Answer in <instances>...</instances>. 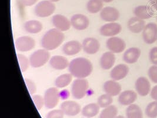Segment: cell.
<instances>
[{"mask_svg":"<svg viewBox=\"0 0 157 118\" xmlns=\"http://www.w3.org/2000/svg\"><path fill=\"white\" fill-rule=\"evenodd\" d=\"M106 45L109 51L114 54H119L123 52L126 48V44L121 38L113 36L108 38Z\"/></svg>","mask_w":157,"mask_h":118,"instance_id":"cell-9","label":"cell"},{"mask_svg":"<svg viewBox=\"0 0 157 118\" xmlns=\"http://www.w3.org/2000/svg\"><path fill=\"white\" fill-rule=\"evenodd\" d=\"M32 99L37 110L40 111L41 109L43 106L44 105V97L40 95H33L32 97Z\"/></svg>","mask_w":157,"mask_h":118,"instance_id":"cell-35","label":"cell"},{"mask_svg":"<svg viewBox=\"0 0 157 118\" xmlns=\"http://www.w3.org/2000/svg\"><path fill=\"white\" fill-rule=\"evenodd\" d=\"M86 118V117H85V118Z\"/></svg>","mask_w":157,"mask_h":118,"instance_id":"cell-47","label":"cell"},{"mask_svg":"<svg viewBox=\"0 0 157 118\" xmlns=\"http://www.w3.org/2000/svg\"><path fill=\"white\" fill-rule=\"evenodd\" d=\"M50 64L54 70H63L68 67L70 63L63 56L55 55L50 58Z\"/></svg>","mask_w":157,"mask_h":118,"instance_id":"cell-20","label":"cell"},{"mask_svg":"<svg viewBox=\"0 0 157 118\" xmlns=\"http://www.w3.org/2000/svg\"><path fill=\"white\" fill-rule=\"evenodd\" d=\"M137 98V94L133 90H125L121 92L118 97V102L124 106L133 104Z\"/></svg>","mask_w":157,"mask_h":118,"instance_id":"cell-21","label":"cell"},{"mask_svg":"<svg viewBox=\"0 0 157 118\" xmlns=\"http://www.w3.org/2000/svg\"><path fill=\"white\" fill-rule=\"evenodd\" d=\"M124 118V116H121V115H119V116H117V118Z\"/></svg>","mask_w":157,"mask_h":118,"instance_id":"cell-46","label":"cell"},{"mask_svg":"<svg viewBox=\"0 0 157 118\" xmlns=\"http://www.w3.org/2000/svg\"><path fill=\"white\" fill-rule=\"evenodd\" d=\"M52 22L55 28L62 32L69 30L71 26V21L61 14L54 15L52 18Z\"/></svg>","mask_w":157,"mask_h":118,"instance_id":"cell-13","label":"cell"},{"mask_svg":"<svg viewBox=\"0 0 157 118\" xmlns=\"http://www.w3.org/2000/svg\"><path fill=\"white\" fill-rule=\"evenodd\" d=\"M15 45L17 49L20 52H28L35 47L36 41L31 36H22L15 40Z\"/></svg>","mask_w":157,"mask_h":118,"instance_id":"cell-7","label":"cell"},{"mask_svg":"<svg viewBox=\"0 0 157 118\" xmlns=\"http://www.w3.org/2000/svg\"><path fill=\"white\" fill-rule=\"evenodd\" d=\"M148 74L151 81L154 83H157V65L151 67Z\"/></svg>","mask_w":157,"mask_h":118,"instance_id":"cell-38","label":"cell"},{"mask_svg":"<svg viewBox=\"0 0 157 118\" xmlns=\"http://www.w3.org/2000/svg\"><path fill=\"white\" fill-rule=\"evenodd\" d=\"M60 109L64 112V115L74 116L78 115L81 111V106L76 102L72 101H65L60 106Z\"/></svg>","mask_w":157,"mask_h":118,"instance_id":"cell-11","label":"cell"},{"mask_svg":"<svg viewBox=\"0 0 157 118\" xmlns=\"http://www.w3.org/2000/svg\"><path fill=\"white\" fill-rule=\"evenodd\" d=\"M71 25L77 30L83 31L87 29L90 25L89 18L83 14L74 15L71 18Z\"/></svg>","mask_w":157,"mask_h":118,"instance_id":"cell-14","label":"cell"},{"mask_svg":"<svg viewBox=\"0 0 157 118\" xmlns=\"http://www.w3.org/2000/svg\"><path fill=\"white\" fill-rule=\"evenodd\" d=\"M128 67L125 64H119L115 66L110 72V77L113 80L120 81L127 76Z\"/></svg>","mask_w":157,"mask_h":118,"instance_id":"cell-17","label":"cell"},{"mask_svg":"<svg viewBox=\"0 0 157 118\" xmlns=\"http://www.w3.org/2000/svg\"><path fill=\"white\" fill-rule=\"evenodd\" d=\"M136 89L137 93L141 97L147 96L151 90V84L145 77H140L136 81Z\"/></svg>","mask_w":157,"mask_h":118,"instance_id":"cell-16","label":"cell"},{"mask_svg":"<svg viewBox=\"0 0 157 118\" xmlns=\"http://www.w3.org/2000/svg\"><path fill=\"white\" fill-rule=\"evenodd\" d=\"M115 63V56L111 51L104 53L100 59V65L104 70H109L113 68Z\"/></svg>","mask_w":157,"mask_h":118,"instance_id":"cell-23","label":"cell"},{"mask_svg":"<svg viewBox=\"0 0 157 118\" xmlns=\"http://www.w3.org/2000/svg\"><path fill=\"white\" fill-rule=\"evenodd\" d=\"M103 89L105 93L111 96L115 97L121 93V86L114 80H109L104 83Z\"/></svg>","mask_w":157,"mask_h":118,"instance_id":"cell-19","label":"cell"},{"mask_svg":"<svg viewBox=\"0 0 157 118\" xmlns=\"http://www.w3.org/2000/svg\"><path fill=\"white\" fill-rule=\"evenodd\" d=\"M100 107L97 104L91 103L86 105L81 111L83 116L86 118H92L97 116L99 111Z\"/></svg>","mask_w":157,"mask_h":118,"instance_id":"cell-27","label":"cell"},{"mask_svg":"<svg viewBox=\"0 0 157 118\" xmlns=\"http://www.w3.org/2000/svg\"><path fill=\"white\" fill-rule=\"evenodd\" d=\"M134 14L137 18L144 20L153 17L154 12L150 6H140L134 9Z\"/></svg>","mask_w":157,"mask_h":118,"instance_id":"cell-25","label":"cell"},{"mask_svg":"<svg viewBox=\"0 0 157 118\" xmlns=\"http://www.w3.org/2000/svg\"><path fill=\"white\" fill-rule=\"evenodd\" d=\"M29 59L30 65L33 68H40L50 60V52L45 49H38L31 54Z\"/></svg>","mask_w":157,"mask_h":118,"instance_id":"cell-3","label":"cell"},{"mask_svg":"<svg viewBox=\"0 0 157 118\" xmlns=\"http://www.w3.org/2000/svg\"><path fill=\"white\" fill-rule=\"evenodd\" d=\"M56 5L50 0L40 1L36 5L34 12L36 15L40 18H46L51 16L56 10Z\"/></svg>","mask_w":157,"mask_h":118,"instance_id":"cell-5","label":"cell"},{"mask_svg":"<svg viewBox=\"0 0 157 118\" xmlns=\"http://www.w3.org/2000/svg\"><path fill=\"white\" fill-rule=\"evenodd\" d=\"M149 58L151 63L157 65V47H154L150 50Z\"/></svg>","mask_w":157,"mask_h":118,"instance_id":"cell-39","label":"cell"},{"mask_svg":"<svg viewBox=\"0 0 157 118\" xmlns=\"http://www.w3.org/2000/svg\"><path fill=\"white\" fill-rule=\"evenodd\" d=\"M122 31L121 25L117 22H108L103 25L100 29V34L104 36L113 37L120 34Z\"/></svg>","mask_w":157,"mask_h":118,"instance_id":"cell-10","label":"cell"},{"mask_svg":"<svg viewBox=\"0 0 157 118\" xmlns=\"http://www.w3.org/2000/svg\"><path fill=\"white\" fill-rule=\"evenodd\" d=\"M102 0H89L86 4L87 11L91 14H96L101 12L103 9Z\"/></svg>","mask_w":157,"mask_h":118,"instance_id":"cell-28","label":"cell"},{"mask_svg":"<svg viewBox=\"0 0 157 118\" xmlns=\"http://www.w3.org/2000/svg\"><path fill=\"white\" fill-rule=\"evenodd\" d=\"M127 25L129 30L131 32L135 34H138L144 30L145 27V22L136 17H132L129 20Z\"/></svg>","mask_w":157,"mask_h":118,"instance_id":"cell-24","label":"cell"},{"mask_svg":"<svg viewBox=\"0 0 157 118\" xmlns=\"http://www.w3.org/2000/svg\"><path fill=\"white\" fill-rule=\"evenodd\" d=\"M151 6L157 11V0H150Z\"/></svg>","mask_w":157,"mask_h":118,"instance_id":"cell-43","label":"cell"},{"mask_svg":"<svg viewBox=\"0 0 157 118\" xmlns=\"http://www.w3.org/2000/svg\"><path fill=\"white\" fill-rule=\"evenodd\" d=\"M114 0H102L103 2H106V3H109V2H111L112 1H113Z\"/></svg>","mask_w":157,"mask_h":118,"instance_id":"cell-44","label":"cell"},{"mask_svg":"<svg viewBox=\"0 0 157 118\" xmlns=\"http://www.w3.org/2000/svg\"><path fill=\"white\" fill-rule=\"evenodd\" d=\"M126 116L127 118H143V111L138 105H130L126 109Z\"/></svg>","mask_w":157,"mask_h":118,"instance_id":"cell-30","label":"cell"},{"mask_svg":"<svg viewBox=\"0 0 157 118\" xmlns=\"http://www.w3.org/2000/svg\"><path fill=\"white\" fill-rule=\"evenodd\" d=\"M20 1L24 7H31L34 5L38 0H20Z\"/></svg>","mask_w":157,"mask_h":118,"instance_id":"cell-41","label":"cell"},{"mask_svg":"<svg viewBox=\"0 0 157 118\" xmlns=\"http://www.w3.org/2000/svg\"><path fill=\"white\" fill-rule=\"evenodd\" d=\"M64 113L60 109H54L49 112L46 116V118H64Z\"/></svg>","mask_w":157,"mask_h":118,"instance_id":"cell-37","label":"cell"},{"mask_svg":"<svg viewBox=\"0 0 157 118\" xmlns=\"http://www.w3.org/2000/svg\"><path fill=\"white\" fill-rule=\"evenodd\" d=\"M119 11L114 7H106L100 12L101 18L107 22H114L120 18Z\"/></svg>","mask_w":157,"mask_h":118,"instance_id":"cell-12","label":"cell"},{"mask_svg":"<svg viewBox=\"0 0 157 118\" xmlns=\"http://www.w3.org/2000/svg\"><path fill=\"white\" fill-rule=\"evenodd\" d=\"M141 54V50L136 47L128 49L124 54L123 59L127 63L132 64L136 63Z\"/></svg>","mask_w":157,"mask_h":118,"instance_id":"cell-22","label":"cell"},{"mask_svg":"<svg viewBox=\"0 0 157 118\" xmlns=\"http://www.w3.org/2000/svg\"><path fill=\"white\" fill-rule=\"evenodd\" d=\"M51 1H52V2H58V1H59L60 0H50Z\"/></svg>","mask_w":157,"mask_h":118,"instance_id":"cell-45","label":"cell"},{"mask_svg":"<svg viewBox=\"0 0 157 118\" xmlns=\"http://www.w3.org/2000/svg\"><path fill=\"white\" fill-rule=\"evenodd\" d=\"M143 40L147 44H152L157 40V25L154 22L145 25L143 32Z\"/></svg>","mask_w":157,"mask_h":118,"instance_id":"cell-8","label":"cell"},{"mask_svg":"<svg viewBox=\"0 0 157 118\" xmlns=\"http://www.w3.org/2000/svg\"><path fill=\"white\" fill-rule=\"evenodd\" d=\"M88 89L89 82L86 78H77L72 85V95L76 99H81L86 97Z\"/></svg>","mask_w":157,"mask_h":118,"instance_id":"cell-4","label":"cell"},{"mask_svg":"<svg viewBox=\"0 0 157 118\" xmlns=\"http://www.w3.org/2000/svg\"><path fill=\"white\" fill-rule=\"evenodd\" d=\"M24 81L26 84V86H27V88L29 90V94L31 95H34L36 91V88L35 83L31 79H29V78H25Z\"/></svg>","mask_w":157,"mask_h":118,"instance_id":"cell-36","label":"cell"},{"mask_svg":"<svg viewBox=\"0 0 157 118\" xmlns=\"http://www.w3.org/2000/svg\"><path fill=\"white\" fill-rule=\"evenodd\" d=\"M113 102V97L105 93L101 95L100 97L98 98L97 104L99 105L100 108H105L108 106L111 105Z\"/></svg>","mask_w":157,"mask_h":118,"instance_id":"cell-32","label":"cell"},{"mask_svg":"<svg viewBox=\"0 0 157 118\" xmlns=\"http://www.w3.org/2000/svg\"><path fill=\"white\" fill-rule=\"evenodd\" d=\"M82 49V44L78 41H70L63 47V51L66 55L72 56L78 54Z\"/></svg>","mask_w":157,"mask_h":118,"instance_id":"cell-18","label":"cell"},{"mask_svg":"<svg viewBox=\"0 0 157 118\" xmlns=\"http://www.w3.org/2000/svg\"><path fill=\"white\" fill-rule=\"evenodd\" d=\"M65 35L64 33L57 29L52 28L48 30L41 39V46L47 51H52L58 48L64 42Z\"/></svg>","mask_w":157,"mask_h":118,"instance_id":"cell-2","label":"cell"},{"mask_svg":"<svg viewBox=\"0 0 157 118\" xmlns=\"http://www.w3.org/2000/svg\"><path fill=\"white\" fill-rule=\"evenodd\" d=\"M151 97L153 99L157 101V85L155 86L151 90Z\"/></svg>","mask_w":157,"mask_h":118,"instance_id":"cell-42","label":"cell"},{"mask_svg":"<svg viewBox=\"0 0 157 118\" xmlns=\"http://www.w3.org/2000/svg\"><path fill=\"white\" fill-rule=\"evenodd\" d=\"M70 73L77 78H86L93 72V65L88 59L79 57L72 59L68 66Z\"/></svg>","mask_w":157,"mask_h":118,"instance_id":"cell-1","label":"cell"},{"mask_svg":"<svg viewBox=\"0 0 157 118\" xmlns=\"http://www.w3.org/2000/svg\"><path fill=\"white\" fill-rule=\"evenodd\" d=\"M44 105L47 109H53L57 106L59 99V92L56 87H52L47 89L44 96Z\"/></svg>","mask_w":157,"mask_h":118,"instance_id":"cell-6","label":"cell"},{"mask_svg":"<svg viewBox=\"0 0 157 118\" xmlns=\"http://www.w3.org/2000/svg\"><path fill=\"white\" fill-rule=\"evenodd\" d=\"M72 75L70 74H64L57 77L55 81V85L57 88H64L68 86L72 80Z\"/></svg>","mask_w":157,"mask_h":118,"instance_id":"cell-29","label":"cell"},{"mask_svg":"<svg viewBox=\"0 0 157 118\" xmlns=\"http://www.w3.org/2000/svg\"><path fill=\"white\" fill-rule=\"evenodd\" d=\"M17 58L18 61L19 66L22 72H25L27 70H28L29 65H30L29 59L25 56L22 54H18Z\"/></svg>","mask_w":157,"mask_h":118,"instance_id":"cell-34","label":"cell"},{"mask_svg":"<svg viewBox=\"0 0 157 118\" xmlns=\"http://www.w3.org/2000/svg\"><path fill=\"white\" fill-rule=\"evenodd\" d=\"M25 30L29 34H36L43 30V26L40 21L37 20H29L24 23Z\"/></svg>","mask_w":157,"mask_h":118,"instance_id":"cell-26","label":"cell"},{"mask_svg":"<svg viewBox=\"0 0 157 118\" xmlns=\"http://www.w3.org/2000/svg\"><path fill=\"white\" fill-rule=\"evenodd\" d=\"M70 96V92L68 89H63L59 92V97L62 100H67Z\"/></svg>","mask_w":157,"mask_h":118,"instance_id":"cell-40","label":"cell"},{"mask_svg":"<svg viewBox=\"0 0 157 118\" xmlns=\"http://www.w3.org/2000/svg\"><path fill=\"white\" fill-rule=\"evenodd\" d=\"M84 51L90 55H94L98 52L100 49V43L97 39L93 37L86 38L82 43Z\"/></svg>","mask_w":157,"mask_h":118,"instance_id":"cell-15","label":"cell"},{"mask_svg":"<svg viewBox=\"0 0 157 118\" xmlns=\"http://www.w3.org/2000/svg\"><path fill=\"white\" fill-rule=\"evenodd\" d=\"M145 115L149 118H157V101L150 102L145 108Z\"/></svg>","mask_w":157,"mask_h":118,"instance_id":"cell-33","label":"cell"},{"mask_svg":"<svg viewBox=\"0 0 157 118\" xmlns=\"http://www.w3.org/2000/svg\"><path fill=\"white\" fill-rule=\"evenodd\" d=\"M118 114L117 108L114 105H110L104 108L100 113L99 118H116Z\"/></svg>","mask_w":157,"mask_h":118,"instance_id":"cell-31","label":"cell"}]
</instances>
